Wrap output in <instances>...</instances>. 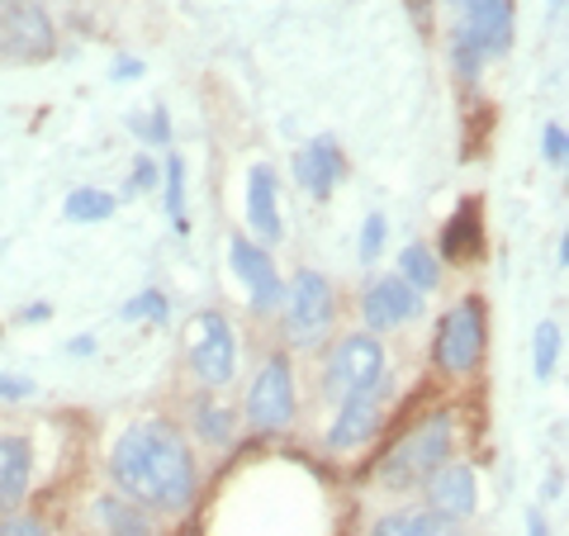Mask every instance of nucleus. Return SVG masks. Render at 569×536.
Segmentation results:
<instances>
[{
    "label": "nucleus",
    "mask_w": 569,
    "mask_h": 536,
    "mask_svg": "<svg viewBox=\"0 0 569 536\" xmlns=\"http://www.w3.org/2000/svg\"><path fill=\"white\" fill-rule=\"evenodd\" d=\"M110 475L123 498L138 508L157 513H181L194 498V456L186 437L171 423H133L129 433L114 441Z\"/></svg>",
    "instance_id": "nucleus-1"
},
{
    "label": "nucleus",
    "mask_w": 569,
    "mask_h": 536,
    "mask_svg": "<svg viewBox=\"0 0 569 536\" xmlns=\"http://www.w3.org/2000/svg\"><path fill=\"white\" fill-rule=\"evenodd\" d=\"M447 460H451V418L432 414L380 460V485L385 489H413L422 479H432Z\"/></svg>",
    "instance_id": "nucleus-2"
},
{
    "label": "nucleus",
    "mask_w": 569,
    "mask_h": 536,
    "mask_svg": "<svg viewBox=\"0 0 569 536\" xmlns=\"http://www.w3.org/2000/svg\"><path fill=\"white\" fill-rule=\"evenodd\" d=\"M508 48H512V0H460V24H456L460 77H475L489 58Z\"/></svg>",
    "instance_id": "nucleus-3"
},
{
    "label": "nucleus",
    "mask_w": 569,
    "mask_h": 536,
    "mask_svg": "<svg viewBox=\"0 0 569 536\" xmlns=\"http://www.w3.org/2000/svg\"><path fill=\"white\" fill-rule=\"evenodd\" d=\"M284 304V337L295 347H318L332 328V285L318 276V271H299L290 295H280Z\"/></svg>",
    "instance_id": "nucleus-4"
},
{
    "label": "nucleus",
    "mask_w": 569,
    "mask_h": 536,
    "mask_svg": "<svg viewBox=\"0 0 569 536\" xmlns=\"http://www.w3.org/2000/svg\"><path fill=\"white\" fill-rule=\"evenodd\" d=\"M58 48L52 20L39 0H0V52L10 62H43Z\"/></svg>",
    "instance_id": "nucleus-5"
},
{
    "label": "nucleus",
    "mask_w": 569,
    "mask_h": 536,
    "mask_svg": "<svg viewBox=\"0 0 569 536\" xmlns=\"http://www.w3.org/2000/svg\"><path fill=\"white\" fill-rule=\"evenodd\" d=\"M385 351L370 332H356L347 343H337L332 361H328V395L332 399H351L366 389H385Z\"/></svg>",
    "instance_id": "nucleus-6"
},
{
    "label": "nucleus",
    "mask_w": 569,
    "mask_h": 536,
    "mask_svg": "<svg viewBox=\"0 0 569 536\" xmlns=\"http://www.w3.org/2000/svg\"><path fill=\"white\" fill-rule=\"evenodd\" d=\"M485 356V309L479 299H460L437 328V366L447 375H470Z\"/></svg>",
    "instance_id": "nucleus-7"
},
{
    "label": "nucleus",
    "mask_w": 569,
    "mask_h": 536,
    "mask_svg": "<svg viewBox=\"0 0 569 536\" xmlns=\"http://www.w3.org/2000/svg\"><path fill=\"white\" fill-rule=\"evenodd\" d=\"M247 418L261 433H280V427L295 423V370L284 356H271L252 380V389H247Z\"/></svg>",
    "instance_id": "nucleus-8"
},
{
    "label": "nucleus",
    "mask_w": 569,
    "mask_h": 536,
    "mask_svg": "<svg viewBox=\"0 0 569 536\" xmlns=\"http://www.w3.org/2000/svg\"><path fill=\"white\" fill-rule=\"evenodd\" d=\"M190 366L204 385H228L238 366V337L228 328L223 314H200L194 324V343H190Z\"/></svg>",
    "instance_id": "nucleus-9"
},
{
    "label": "nucleus",
    "mask_w": 569,
    "mask_h": 536,
    "mask_svg": "<svg viewBox=\"0 0 569 536\" xmlns=\"http://www.w3.org/2000/svg\"><path fill=\"white\" fill-rule=\"evenodd\" d=\"M361 314H366V324L376 328V332L403 328V324H413V318L422 314V295H418L408 280H399V276H385V280H376V285H370V290H366V299H361Z\"/></svg>",
    "instance_id": "nucleus-10"
},
{
    "label": "nucleus",
    "mask_w": 569,
    "mask_h": 536,
    "mask_svg": "<svg viewBox=\"0 0 569 536\" xmlns=\"http://www.w3.org/2000/svg\"><path fill=\"white\" fill-rule=\"evenodd\" d=\"M228 261H233L238 280L247 285V295H252V309L257 314H271L276 304H280V295H284L271 257H266L252 238H233V242H228Z\"/></svg>",
    "instance_id": "nucleus-11"
},
{
    "label": "nucleus",
    "mask_w": 569,
    "mask_h": 536,
    "mask_svg": "<svg viewBox=\"0 0 569 536\" xmlns=\"http://www.w3.org/2000/svg\"><path fill=\"white\" fill-rule=\"evenodd\" d=\"M427 504L432 513H441L447 523H460L470 517L475 504H479V479L470 466H441L432 479H427Z\"/></svg>",
    "instance_id": "nucleus-12"
},
{
    "label": "nucleus",
    "mask_w": 569,
    "mask_h": 536,
    "mask_svg": "<svg viewBox=\"0 0 569 536\" xmlns=\"http://www.w3.org/2000/svg\"><path fill=\"white\" fill-rule=\"evenodd\" d=\"M380 395L385 389H366V395H351L342 399V414L328 427V446L332 451H351L380 433Z\"/></svg>",
    "instance_id": "nucleus-13"
},
{
    "label": "nucleus",
    "mask_w": 569,
    "mask_h": 536,
    "mask_svg": "<svg viewBox=\"0 0 569 536\" xmlns=\"http://www.w3.org/2000/svg\"><path fill=\"white\" fill-rule=\"evenodd\" d=\"M295 176H299V186H305L313 200L332 195V186L342 181V152H337V142L332 138H313L309 148L295 157Z\"/></svg>",
    "instance_id": "nucleus-14"
},
{
    "label": "nucleus",
    "mask_w": 569,
    "mask_h": 536,
    "mask_svg": "<svg viewBox=\"0 0 569 536\" xmlns=\"http://www.w3.org/2000/svg\"><path fill=\"white\" fill-rule=\"evenodd\" d=\"M33 475V446L24 437H0V513H20Z\"/></svg>",
    "instance_id": "nucleus-15"
},
{
    "label": "nucleus",
    "mask_w": 569,
    "mask_h": 536,
    "mask_svg": "<svg viewBox=\"0 0 569 536\" xmlns=\"http://www.w3.org/2000/svg\"><path fill=\"white\" fill-rule=\"evenodd\" d=\"M247 224L257 228V238L276 242L280 228V209H276V171L271 167H252L247 171Z\"/></svg>",
    "instance_id": "nucleus-16"
},
{
    "label": "nucleus",
    "mask_w": 569,
    "mask_h": 536,
    "mask_svg": "<svg viewBox=\"0 0 569 536\" xmlns=\"http://www.w3.org/2000/svg\"><path fill=\"white\" fill-rule=\"evenodd\" d=\"M96 517H100V527L110 532V536H157L152 532V517L142 513L133 498H123V494H104L100 504H96Z\"/></svg>",
    "instance_id": "nucleus-17"
},
{
    "label": "nucleus",
    "mask_w": 569,
    "mask_h": 536,
    "mask_svg": "<svg viewBox=\"0 0 569 536\" xmlns=\"http://www.w3.org/2000/svg\"><path fill=\"white\" fill-rule=\"evenodd\" d=\"M370 536H456V527L432 508H403V513L380 517L370 527Z\"/></svg>",
    "instance_id": "nucleus-18"
},
{
    "label": "nucleus",
    "mask_w": 569,
    "mask_h": 536,
    "mask_svg": "<svg viewBox=\"0 0 569 536\" xmlns=\"http://www.w3.org/2000/svg\"><path fill=\"white\" fill-rule=\"evenodd\" d=\"M470 252H479V209L460 205L451 214L447 234H441V257H447V261H466Z\"/></svg>",
    "instance_id": "nucleus-19"
},
{
    "label": "nucleus",
    "mask_w": 569,
    "mask_h": 536,
    "mask_svg": "<svg viewBox=\"0 0 569 536\" xmlns=\"http://www.w3.org/2000/svg\"><path fill=\"white\" fill-rule=\"evenodd\" d=\"M399 280H408L413 290L422 295V290H437V280H441V266H437V257L427 252L422 242H408L403 252H399Z\"/></svg>",
    "instance_id": "nucleus-20"
},
{
    "label": "nucleus",
    "mask_w": 569,
    "mask_h": 536,
    "mask_svg": "<svg viewBox=\"0 0 569 536\" xmlns=\"http://www.w3.org/2000/svg\"><path fill=\"white\" fill-rule=\"evenodd\" d=\"M167 214H171V224H176V234H190V219H186V162L181 157H167Z\"/></svg>",
    "instance_id": "nucleus-21"
},
{
    "label": "nucleus",
    "mask_w": 569,
    "mask_h": 536,
    "mask_svg": "<svg viewBox=\"0 0 569 536\" xmlns=\"http://www.w3.org/2000/svg\"><path fill=\"white\" fill-rule=\"evenodd\" d=\"M556 361H560V324H546L537 328V347H531V370H537V380L550 385V375H556Z\"/></svg>",
    "instance_id": "nucleus-22"
},
{
    "label": "nucleus",
    "mask_w": 569,
    "mask_h": 536,
    "mask_svg": "<svg viewBox=\"0 0 569 536\" xmlns=\"http://www.w3.org/2000/svg\"><path fill=\"white\" fill-rule=\"evenodd\" d=\"M114 200L104 190H71L67 195V219L71 224H96V219H110Z\"/></svg>",
    "instance_id": "nucleus-23"
},
{
    "label": "nucleus",
    "mask_w": 569,
    "mask_h": 536,
    "mask_svg": "<svg viewBox=\"0 0 569 536\" xmlns=\"http://www.w3.org/2000/svg\"><path fill=\"white\" fill-rule=\"evenodd\" d=\"M194 427H200L204 441H228V433H233L223 408H194Z\"/></svg>",
    "instance_id": "nucleus-24"
},
{
    "label": "nucleus",
    "mask_w": 569,
    "mask_h": 536,
    "mask_svg": "<svg viewBox=\"0 0 569 536\" xmlns=\"http://www.w3.org/2000/svg\"><path fill=\"white\" fill-rule=\"evenodd\" d=\"M380 247H385V219L380 214H370L366 228H361V261H376Z\"/></svg>",
    "instance_id": "nucleus-25"
},
{
    "label": "nucleus",
    "mask_w": 569,
    "mask_h": 536,
    "mask_svg": "<svg viewBox=\"0 0 569 536\" xmlns=\"http://www.w3.org/2000/svg\"><path fill=\"white\" fill-rule=\"evenodd\" d=\"M123 318H167V299L157 295V290H148V295L129 299V309H123Z\"/></svg>",
    "instance_id": "nucleus-26"
},
{
    "label": "nucleus",
    "mask_w": 569,
    "mask_h": 536,
    "mask_svg": "<svg viewBox=\"0 0 569 536\" xmlns=\"http://www.w3.org/2000/svg\"><path fill=\"white\" fill-rule=\"evenodd\" d=\"M129 129L138 138H148V142H167L171 129H167V110H152V119H129Z\"/></svg>",
    "instance_id": "nucleus-27"
},
{
    "label": "nucleus",
    "mask_w": 569,
    "mask_h": 536,
    "mask_svg": "<svg viewBox=\"0 0 569 536\" xmlns=\"http://www.w3.org/2000/svg\"><path fill=\"white\" fill-rule=\"evenodd\" d=\"M541 148H546V162H550V167H565V148H569V138H565L560 123H546Z\"/></svg>",
    "instance_id": "nucleus-28"
},
{
    "label": "nucleus",
    "mask_w": 569,
    "mask_h": 536,
    "mask_svg": "<svg viewBox=\"0 0 569 536\" xmlns=\"http://www.w3.org/2000/svg\"><path fill=\"white\" fill-rule=\"evenodd\" d=\"M0 536H48V527L39 523V517H6V523H0Z\"/></svg>",
    "instance_id": "nucleus-29"
},
{
    "label": "nucleus",
    "mask_w": 569,
    "mask_h": 536,
    "mask_svg": "<svg viewBox=\"0 0 569 536\" xmlns=\"http://www.w3.org/2000/svg\"><path fill=\"white\" fill-rule=\"evenodd\" d=\"M33 395V380L24 375H0V399H29Z\"/></svg>",
    "instance_id": "nucleus-30"
},
{
    "label": "nucleus",
    "mask_w": 569,
    "mask_h": 536,
    "mask_svg": "<svg viewBox=\"0 0 569 536\" xmlns=\"http://www.w3.org/2000/svg\"><path fill=\"white\" fill-rule=\"evenodd\" d=\"M152 181H157V167L148 162V157H142V162L133 167V176H129V190H148Z\"/></svg>",
    "instance_id": "nucleus-31"
},
{
    "label": "nucleus",
    "mask_w": 569,
    "mask_h": 536,
    "mask_svg": "<svg viewBox=\"0 0 569 536\" xmlns=\"http://www.w3.org/2000/svg\"><path fill=\"white\" fill-rule=\"evenodd\" d=\"M138 71H142V62H138V58H133V62H129V58H119V62H114V81H133Z\"/></svg>",
    "instance_id": "nucleus-32"
},
{
    "label": "nucleus",
    "mask_w": 569,
    "mask_h": 536,
    "mask_svg": "<svg viewBox=\"0 0 569 536\" xmlns=\"http://www.w3.org/2000/svg\"><path fill=\"white\" fill-rule=\"evenodd\" d=\"M527 536H546V523H541V517H537V513H531V517H527Z\"/></svg>",
    "instance_id": "nucleus-33"
},
{
    "label": "nucleus",
    "mask_w": 569,
    "mask_h": 536,
    "mask_svg": "<svg viewBox=\"0 0 569 536\" xmlns=\"http://www.w3.org/2000/svg\"><path fill=\"white\" fill-rule=\"evenodd\" d=\"M560 10H565V0H550V10H546V14H550V20H560Z\"/></svg>",
    "instance_id": "nucleus-34"
},
{
    "label": "nucleus",
    "mask_w": 569,
    "mask_h": 536,
    "mask_svg": "<svg viewBox=\"0 0 569 536\" xmlns=\"http://www.w3.org/2000/svg\"><path fill=\"white\" fill-rule=\"evenodd\" d=\"M456 6H460V0H456Z\"/></svg>",
    "instance_id": "nucleus-35"
}]
</instances>
